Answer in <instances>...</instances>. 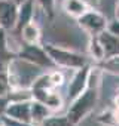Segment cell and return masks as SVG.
Segmentation results:
<instances>
[{
	"mask_svg": "<svg viewBox=\"0 0 119 126\" xmlns=\"http://www.w3.org/2000/svg\"><path fill=\"white\" fill-rule=\"evenodd\" d=\"M3 31L0 28V95H5L9 92V83H8V62L11 58H6V55L9 53L8 47H6V42H5V36Z\"/></svg>",
	"mask_w": 119,
	"mask_h": 126,
	"instance_id": "cell-10",
	"label": "cell"
},
{
	"mask_svg": "<svg viewBox=\"0 0 119 126\" xmlns=\"http://www.w3.org/2000/svg\"><path fill=\"white\" fill-rule=\"evenodd\" d=\"M109 19L97 9H88L82 16L78 18V25L89 36H98L106 30Z\"/></svg>",
	"mask_w": 119,
	"mask_h": 126,
	"instance_id": "cell-4",
	"label": "cell"
},
{
	"mask_svg": "<svg viewBox=\"0 0 119 126\" xmlns=\"http://www.w3.org/2000/svg\"><path fill=\"white\" fill-rule=\"evenodd\" d=\"M30 104L31 99H24V101H9L3 116L20 120L24 123H31V116H30Z\"/></svg>",
	"mask_w": 119,
	"mask_h": 126,
	"instance_id": "cell-8",
	"label": "cell"
},
{
	"mask_svg": "<svg viewBox=\"0 0 119 126\" xmlns=\"http://www.w3.org/2000/svg\"><path fill=\"white\" fill-rule=\"evenodd\" d=\"M89 67L91 64H86L78 70H75V74L72 76L69 86H67V98L72 101L75 99L78 95H80L85 89H86V83H88V73H89Z\"/></svg>",
	"mask_w": 119,
	"mask_h": 126,
	"instance_id": "cell-7",
	"label": "cell"
},
{
	"mask_svg": "<svg viewBox=\"0 0 119 126\" xmlns=\"http://www.w3.org/2000/svg\"><path fill=\"white\" fill-rule=\"evenodd\" d=\"M33 99L45 104L51 111H57L64 105V98L58 89H30Z\"/></svg>",
	"mask_w": 119,
	"mask_h": 126,
	"instance_id": "cell-6",
	"label": "cell"
},
{
	"mask_svg": "<svg viewBox=\"0 0 119 126\" xmlns=\"http://www.w3.org/2000/svg\"><path fill=\"white\" fill-rule=\"evenodd\" d=\"M106 30H107L109 33H112L113 36L119 37V21H118V19L109 21V22H107V27H106Z\"/></svg>",
	"mask_w": 119,
	"mask_h": 126,
	"instance_id": "cell-22",
	"label": "cell"
},
{
	"mask_svg": "<svg viewBox=\"0 0 119 126\" xmlns=\"http://www.w3.org/2000/svg\"><path fill=\"white\" fill-rule=\"evenodd\" d=\"M45 52L51 58L55 67H61L67 70H78L86 64H89L88 56L83 53H79L76 50H70L57 45H45L43 46Z\"/></svg>",
	"mask_w": 119,
	"mask_h": 126,
	"instance_id": "cell-3",
	"label": "cell"
},
{
	"mask_svg": "<svg viewBox=\"0 0 119 126\" xmlns=\"http://www.w3.org/2000/svg\"><path fill=\"white\" fill-rule=\"evenodd\" d=\"M40 126H75L67 116H49Z\"/></svg>",
	"mask_w": 119,
	"mask_h": 126,
	"instance_id": "cell-17",
	"label": "cell"
},
{
	"mask_svg": "<svg viewBox=\"0 0 119 126\" xmlns=\"http://www.w3.org/2000/svg\"><path fill=\"white\" fill-rule=\"evenodd\" d=\"M88 55L92 61L95 62H103L106 58L104 53V47L98 39V36H89V42H88Z\"/></svg>",
	"mask_w": 119,
	"mask_h": 126,
	"instance_id": "cell-16",
	"label": "cell"
},
{
	"mask_svg": "<svg viewBox=\"0 0 119 126\" xmlns=\"http://www.w3.org/2000/svg\"><path fill=\"white\" fill-rule=\"evenodd\" d=\"M14 2H15L17 5H20V3H22V2H24V0H14Z\"/></svg>",
	"mask_w": 119,
	"mask_h": 126,
	"instance_id": "cell-26",
	"label": "cell"
},
{
	"mask_svg": "<svg viewBox=\"0 0 119 126\" xmlns=\"http://www.w3.org/2000/svg\"><path fill=\"white\" fill-rule=\"evenodd\" d=\"M88 9L89 8L83 2H80V0H64V2H63V11L69 16L75 18V19H78L79 16H82Z\"/></svg>",
	"mask_w": 119,
	"mask_h": 126,
	"instance_id": "cell-15",
	"label": "cell"
},
{
	"mask_svg": "<svg viewBox=\"0 0 119 126\" xmlns=\"http://www.w3.org/2000/svg\"><path fill=\"white\" fill-rule=\"evenodd\" d=\"M34 11H36V0H24L22 3H20L17 12V24L14 30L20 31L25 24L34 21Z\"/></svg>",
	"mask_w": 119,
	"mask_h": 126,
	"instance_id": "cell-11",
	"label": "cell"
},
{
	"mask_svg": "<svg viewBox=\"0 0 119 126\" xmlns=\"http://www.w3.org/2000/svg\"><path fill=\"white\" fill-rule=\"evenodd\" d=\"M18 5L14 0H0V28L14 30L17 24Z\"/></svg>",
	"mask_w": 119,
	"mask_h": 126,
	"instance_id": "cell-9",
	"label": "cell"
},
{
	"mask_svg": "<svg viewBox=\"0 0 119 126\" xmlns=\"http://www.w3.org/2000/svg\"><path fill=\"white\" fill-rule=\"evenodd\" d=\"M8 104H9V96H8V94L0 95V116H3V113H5Z\"/></svg>",
	"mask_w": 119,
	"mask_h": 126,
	"instance_id": "cell-23",
	"label": "cell"
},
{
	"mask_svg": "<svg viewBox=\"0 0 119 126\" xmlns=\"http://www.w3.org/2000/svg\"><path fill=\"white\" fill-rule=\"evenodd\" d=\"M115 19L119 21V0L116 2V5H115Z\"/></svg>",
	"mask_w": 119,
	"mask_h": 126,
	"instance_id": "cell-25",
	"label": "cell"
},
{
	"mask_svg": "<svg viewBox=\"0 0 119 126\" xmlns=\"http://www.w3.org/2000/svg\"><path fill=\"white\" fill-rule=\"evenodd\" d=\"M98 39H100V42H101V45L104 47L106 58L119 55V37H116L112 33H109L107 30H104V31H101L98 34Z\"/></svg>",
	"mask_w": 119,
	"mask_h": 126,
	"instance_id": "cell-13",
	"label": "cell"
},
{
	"mask_svg": "<svg viewBox=\"0 0 119 126\" xmlns=\"http://www.w3.org/2000/svg\"><path fill=\"white\" fill-rule=\"evenodd\" d=\"M103 62H104V65H103L104 71H110V73L119 76V55H115V56L106 58Z\"/></svg>",
	"mask_w": 119,
	"mask_h": 126,
	"instance_id": "cell-18",
	"label": "cell"
},
{
	"mask_svg": "<svg viewBox=\"0 0 119 126\" xmlns=\"http://www.w3.org/2000/svg\"><path fill=\"white\" fill-rule=\"evenodd\" d=\"M80 2H83L89 9H97L100 6V0H80Z\"/></svg>",
	"mask_w": 119,
	"mask_h": 126,
	"instance_id": "cell-24",
	"label": "cell"
},
{
	"mask_svg": "<svg viewBox=\"0 0 119 126\" xmlns=\"http://www.w3.org/2000/svg\"><path fill=\"white\" fill-rule=\"evenodd\" d=\"M52 114V111L42 102L36 101V99H31V104H30V116H31V123L34 126H40L49 116Z\"/></svg>",
	"mask_w": 119,
	"mask_h": 126,
	"instance_id": "cell-14",
	"label": "cell"
},
{
	"mask_svg": "<svg viewBox=\"0 0 119 126\" xmlns=\"http://www.w3.org/2000/svg\"><path fill=\"white\" fill-rule=\"evenodd\" d=\"M2 122H3L6 126H34L33 123H24V122H20V120L9 119V117H6V116H2Z\"/></svg>",
	"mask_w": 119,
	"mask_h": 126,
	"instance_id": "cell-21",
	"label": "cell"
},
{
	"mask_svg": "<svg viewBox=\"0 0 119 126\" xmlns=\"http://www.w3.org/2000/svg\"><path fill=\"white\" fill-rule=\"evenodd\" d=\"M98 96H100V88L97 86H86V89L78 95L75 99L70 101V105L67 108V119L78 126L88 114H91L94 111V108L97 107L98 102Z\"/></svg>",
	"mask_w": 119,
	"mask_h": 126,
	"instance_id": "cell-2",
	"label": "cell"
},
{
	"mask_svg": "<svg viewBox=\"0 0 119 126\" xmlns=\"http://www.w3.org/2000/svg\"><path fill=\"white\" fill-rule=\"evenodd\" d=\"M49 77H51V82L54 85V88H60V86H63L64 82H66V77H64V73L63 71H60V70H54L49 73Z\"/></svg>",
	"mask_w": 119,
	"mask_h": 126,
	"instance_id": "cell-20",
	"label": "cell"
},
{
	"mask_svg": "<svg viewBox=\"0 0 119 126\" xmlns=\"http://www.w3.org/2000/svg\"><path fill=\"white\" fill-rule=\"evenodd\" d=\"M36 3L40 5L42 11L48 18H52L55 14V0H36Z\"/></svg>",
	"mask_w": 119,
	"mask_h": 126,
	"instance_id": "cell-19",
	"label": "cell"
},
{
	"mask_svg": "<svg viewBox=\"0 0 119 126\" xmlns=\"http://www.w3.org/2000/svg\"><path fill=\"white\" fill-rule=\"evenodd\" d=\"M40 74V67L33 62L14 56L8 62V83L12 89H30L34 79Z\"/></svg>",
	"mask_w": 119,
	"mask_h": 126,
	"instance_id": "cell-1",
	"label": "cell"
},
{
	"mask_svg": "<svg viewBox=\"0 0 119 126\" xmlns=\"http://www.w3.org/2000/svg\"><path fill=\"white\" fill-rule=\"evenodd\" d=\"M18 56L33 62L34 65H39L40 68L42 67H55L51 58L48 56V53L45 52L43 46H40V45H24L20 49Z\"/></svg>",
	"mask_w": 119,
	"mask_h": 126,
	"instance_id": "cell-5",
	"label": "cell"
},
{
	"mask_svg": "<svg viewBox=\"0 0 119 126\" xmlns=\"http://www.w3.org/2000/svg\"><path fill=\"white\" fill-rule=\"evenodd\" d=\"M18 34L21 36V40L24 45H39L40 43V37H42V31L40 27L37 25L36 21H31L28 24H25Z\"/></svg>",
	"mask_w": 119,
	"mask_h": 126,
	"instance_id": "cell-12",
	"label": "cell"
}]
</instances>
